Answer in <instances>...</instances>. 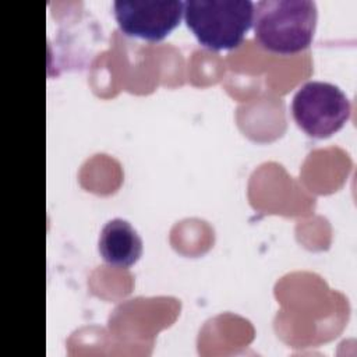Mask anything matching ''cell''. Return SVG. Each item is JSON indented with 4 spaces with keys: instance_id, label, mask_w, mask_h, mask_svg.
I'll return each mask as SVG.
<instances>
[{
    "instance_id": "6da1fadb",
    "label": "cell",
    "mask_w": 357,
    "mask_h": 357,
    "mask_svg": "<svg viewBox=\"0 0 357 357\" xmlns=\"http://www.w3.org/2000/svg\"><path fill=\"white\" fill-rule=\"evenodd\" d=\"M317 18V4L311 0L258 1L252 17L255 39L273 53H298L311 45Z\"/></svg>"
},
{
    "instance_id": "7a4b0ae2",
    "label": "cell",
    "mask_w": 357,
    "mask_h": 357,
    "mask_svg": "<svg viewBox=\"0 0 357 357\" xmlns=\"http://www.w3.org/2000/svg\"><path fill=\"white\" fill-rule=\"evenodd\" d=\"M184 21L197 40L211 50L237 47L252 26L250 0H187Z\"/></svg>"
},
{
    "instance_id": "3957f363",
    "label": "cell",
    "mask_w": 357,
    "mask_h": 357,
    "mask_svg": "<svg viewBox=\"0 0 357 357\" xmlns=\"http://www.w3.org/2000/svg\"><path fill=\"white\" fill-rule=\"evenodd\" d=\"M291 114L308 137L324 139L339 131L350 119L351 103L339 86L308 81L294 93Z\"/></svg>"
},
{
    "instance_id": "277c9868",
    "label": "cell",
    "mask_w": 357,
    "mask_h": 357,
    "mask_svg": "<svg viewBox=\"0 0 357 357\" xmlns=\"http://www.w3.org/2000/svg\"><path fill=\"white\" fill-rule=\"evenodd\" d=\"M184 3L180 0H116L113 13L123 33L149 42L165 39L178 24Z\"/></svg>"
},
{
    "instance_id": "5b68a950",
    "label": "cell",
    "mask_w": 357,
    "mask_h": 357,
    "mask_svg": "<svg viewBox=\"0 0 357 357\" xmlns=\"http://www.w3.org/2000/svg\"><path fill=\"white\" fill-rule=\"evenodd\" d=\"M142 238L130 222L121 218L109 220L99 236L98 250L112 266L130 268L142 255Z\"/></svg>"
}]
</instances>
